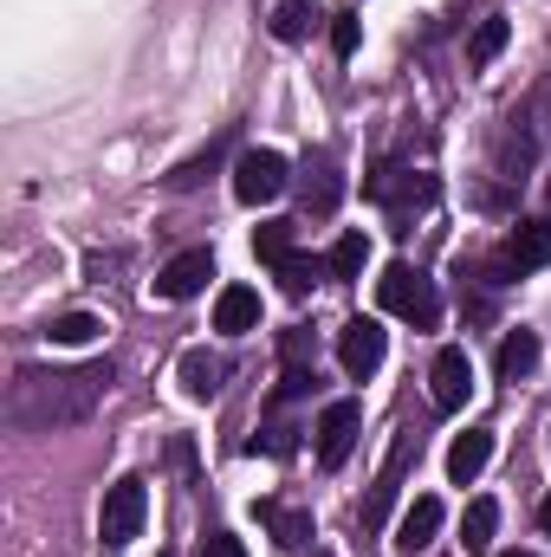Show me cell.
<instances>
[{"label": "cell", "mask_w": 551, "mask_h": 557, "mask_svg": "<svg viewBox=\"0 0 551 557\" xmlns=\"http://www.w3.org/2000/svg\"><path fill=\"white\" fill-rule=\"evenodd\" d=\"M254 253L279 273V267L292 260V221H267V227H254Z\"/></svg>", "instance_id": "cell-24"}, {"label": "cell", "mask_w": 551, "mask_h": 557, "mask_svg": "<svg viewBox=\"0 0 551 557\" xmlns=\"http://www.w3.org/2000/svg\"><path fill=\"white\" fill-rule=\"evenodd\" d=\"M260 447H267L273 460H285V454L298 447V428H292V421H273V428H267V441H254V454H260Z\"/></svg>", "instance_id": "cell-28"}, {"label": "cell", "mask_w": 551, "mask_h": 557, "mask_svg": "<svg viewBox=\"0 0 551 557\" xmlns=\"http://www.w3.org/2000/svg\"><path fill=\"white\" fill-rule=\"evenodd\" d=\"M311 20H318V0H279L267 26H273V39H279V46H298V39L311 33Z\"/></svg>", "instance_id": "cell-21"}, {"label": "cell", "mask_w": 551, "mask_h": 557, "mask_svg": "<svg viewBox=\"0 0 551 557\" xmlns=\"http://www.w3.org/2000/svg\"><path fill=\"white\" fill-rule=\"evenodd\" d=\"M506 33H513V26H506L500 13H487V20L474 26V39H467V65H474V72H480V65H493V59L506 52Z\"/></svg>", "instance_id": "cell-22"}, {"label": "cell", "mask_w": 551, "mask_h": 557, "mask_svg": "<svg viewBox=\"0 0 551 557\" xmlns=\"http://www.w3.org/2000/svg\"><path fill=\"white\" fill-rule=\"evenodd\" d=\"M311 557H331V552H311Z\"/></svg>", "instance_id": "cell-34"}, {"label": "cell", "mask_w": 551, "mask_h": 557, "mask_svg": "<svg viewBox=\"0 0 551 557\" xmlns=\"http://www.w3.org/2000/svg\"><path fill=\"white\" fill-rule=\"evenodd\" d=\"M506 557H532V552H506Z\"/></svg>", "instance_id": "cell-33"}, {"label": "cell", "mask_w": 551, "mask_h": 557, "mask_svg": "<svg viewBox=\"0 0 551 557\" xmlns=\"http://www.w3.org/2000/svg\"><path fill=\"white\" fill-rule=\"evenodd\" d=\"M383 350H390V337H383V324H377V318H351V324L338 331V363H344V376H351V383L377 376V370H383Z\"/></svg>", "instance_id": "cell-6"}, {"label": "cell", "mask_w": 551, "mask_h": 557, "mask_svg": "<svg viewBox=\"0 0 551 557\" xmlns=\"http://www.w3.org/2000/svg\"><path fill=\"white\" fill-rule=\"evenodd\" d=\"M532 267H551V221H519L513 234H506V247L493 253V285H506V278L532 273Z\"/></svg>", "instance_id": "cell-5"}, {"label": "cell", "mask_w": 551, "mask_h": 557, "mask_svg": "<svg viewBox=\"0 0 551 557\" xmlns=\"http://www.w3.org/2000/svg\"><path fill=\"white\" fill-rule=\"evenodd\" d=\"M260 324V292L254 285H221V298H215V331L221 337H247Z\"/></svg>", "instance_id": "cell-16"}, {"label": "cell", "mask_w": 551, "mask_h": 557, "mask_svg": "<svg viewBox=\"0 0 551 557\" xmlns=\"http://www.w3.org/2000/svg\"><path fill=\"white\" fill-rule=\"evenodd\" d=\"M487 460H493V428H467V434H454V447H448V480H454V486H474V480L487 473Z\"/></svg>", "instance_id": "cell-14"}, {"label": "cell", "mask_w": 551, "mask_h": 557, "mask_svg": "<svg viewBox=\"0 0 551 557\" xmlns=\"http://www.w3.org/2000/svg\"><path fill=\"white\" fill-rule=\"evenodd\" d=\"M254 519L273 532V545H285V552H305V545L318 539V532H311V512H305V506H285V499H260Z\"/></svg>", "instance_id": "cell-13"}, {"label": "cell", "mask_w": 551, "mask_h": 557, "mask_svg": "<svg viewBox=\"0 0 551 557\" xmlns=\"http://www.w3.org/2000/svg\"><path fill=\"white\" fill-rule=\"evenodd\" d=\"M201 557H247V545H241L234 532H208V539H201Z\"/></svg>", "instance_id": "cell-30"}, {"label": "cell", "mask_w": 551, "mask_h": 557, "mask_svg": "<svg viewBox=\"0 0 551 557\" xmlns=\"http://www.w3.org/2000/svg\"><path fill=\"white\" fill-rule=\"evenodd\" d=\"M370 195L383 201V208H428L434 201V175H409V169H377L370 175Z\"/></svg>", "instance_id": "cell-12"}, {"label": "cell", "mask_w": 551, "mask_h": 557, "mask_svg": "<svg viewBox=\"0 0 551 557\" xmlns=\"http://www.w3.org/2000/svg\"><path fill=\"white\" fill-rule=\"evenodd\" d=\"M539 525H546V532H551V493H546V499H539Z\"/></svg>", "instance_id": "cell-32"}, {"label": "cell", "mask_w": 551, "mask_h": 557, "mask_svg": "<svg viewBox=\"0 0 551 557\" xmlns=\"http://www.w3.org/2000/svg\"><path fill=\"white\" fill-rule=\"evenodd\" d=\"M338 201H344V175H338V156H331V149H318V156L305 162V175H298V208H305L311 221H325Z\"/></svg>", "instance_id": "cell-9"}, {"label": "cell", "mask_w": 551, "mask_h": 557, "mask_svg": "<svg viewBox=\"0 0 551 557\" xmlns=\"http://www.w3.org/2000/svg\"><path fill=\"white\" fill-rule=\"evenodd\" d=\"M118 370L111 357L98 363H78V370H39V363H20L13 370V389H7V421L20 434H59V428H78L91 421V409L111 396Z\"/></svg>", "instance_id": "cell-1"}, {"label": "cell", "mask_w": 551, "mask_h": 557, "mask_svg": "<svg viewBox=\"0 0 551 557\" xmlns=\"http://www.w3.org/2000/svg\"><path fill=\"white\" fill-rule=\"evenodd\" d=\"M434 532H441V499L434 493H421V499H409V512L396 519V552L415 557L434 545Z\"/></svg>", "instance_id": "cell-15"}, {"label": "cell", "mask_w": 551, "mask_h": 557, "mask_svg": "<svg viewBox=\"0 0 551 557\" xmlns=\"http://www.w3.org/2000/svg\"><path fill=\"white\" fill-rule=\"evenodd\" d=\"M175 376H182V396H188V403H208V396H221V376H228V363H221L215 350H182Z\"/></svg>", "instance_id": "cell-18"}, {"label": "cell", "mask_w": 551, "mask_h": 557, "mask_svg": "<svg viewBox=\"0 0 551 557\" xmlns=\"http://www.w3.org/2000/svg\"><path fill=\"white\" fill-rule=\"evenodd\" d=\"M357 428H364V409L351 403V396H338V403H325V416H318V467H344L351 460V447H357Z\"/></svg>", "instance_id": "cell-7"}, {"label": "cell", "mask_w": 551, "mask_h": 557, "mask_svg": "<svg viewBox=\"0 0 551 557\" xmlns=\"http://www.w3.org/2000/svg\"><path fill=\"white\" fill-rule=\"evenodd\" d=\"M331 52H338V59L357 52V13H338V20H331Z\"/></svg>", "instance_id": "cell-29"}, {"label": "cell", "mask_w": 551, "mask_h": 557, "mask_svg": "<svg viewBox=\"0 0 551 557\" xmlns=\"http://www.w3.org/2000/svg\"><path fill=\"white\" fill-rule=\"evenodd\" d=\"M493 532H500V506H493V499H474L467 519H461V545H467V552H487Z\"/></svg>", "instance_id": "cell-23"}, {"label": "cell", "mask_w": 551, "mask_h": 557, "mask_svg": "<svg viewBox=\"0 0 551 557\" xmlns=\"http://www.w3.org/2000/svg\"><path fill=\"white\" fill-rule=\"evenodd\" d=\"M421 460V434L403 428L396 441H390V454H383V467H377V486L364 493V512H357V525L364 532H383V519H390V506L403 499V486H409V467Z\"/></svg>", "instance_id": "cell-2"}, {"label": "cell", "mask_w": 551, "mask_h": 557, "mask_svg": "<svg viewBox=\"0 0 551 557\" xmlns=\"http://www.w3.org/2000/svg\"><path fill=\"white\" fill-rule=\"evenodd\" d=\"M98 331H105V324H98L91 311H59V318H46V331H39V337H46V344H59V350H78V344H91Z\"/></svg>", "instance_id": "cell-20"}, {"label": "cell", "mask_w": 551, "mask_h": 557, "mask_svg": "<svg viewBox=\"0 0 551 557\" xmlns=\"http://www.w3.org/2000/svg\"><path fill=\"white\" fill-rule=\"evenodd\" d=\"M428 383H434V409H441V416H454V409L474 396V363H467V350H461V344H448V350L434 357Z\"/></svg>", "instance_id": "cell-11"}, {"label": "cell", "mask_w": 551, "mask_h": 557, "mask_svg": "<svg viewBox=\"0 0 551 557\" xmlns=\"http://www.w3.org/2000/svg\"><path fill=\"white\" fill-rule=\"evenodd\" d=\"M279 350H285V363H305V357H311V331H285Z\"/></svg>", "instance_id": "cell-31"}, {"label": "cell", "mask_w": 551, "mask_h": 557, "mask_svg": "<svg viewBox=\"0 0 551 557\" xmlns=\"http://www.w3.org/2000/svg\"><path fill=\"white\" fill-rule=\"evenodd\" d=\"M143 512H149V486H143L137 473H131V480H118V486L105 493V519H98L105 545H131V539L143 532Z\"/></svg>", "instance_id": "cell-8"}, {"label": "cell", "mask_w": 551, "mask_h": 557, "mask_svg": "<svg viewBox=\"0 0 551 557\" xmlns=\"http://www.w3.org/2000/svg\"><path fill=\"white\" fill-rule=\"evenodd\" d=\"M228 149H234V131H221V137L208 143L201 156H188V162H175V169L162 175V188H169V195H188V188H201V182H208V175H215V169L228 162Z\"/></svg>", "instance_id": "cell-17"}, {"label": "cell", "mask_w": 551, "mask_h": 557, "mask_svg": "<svg viewBox=\"0 0 551 557\" xmlns=\"http://www.w3.org/2000/svg\"><path fill=\"white\" fill-rule=\"evenodd\" d=\"M311 383H318V370H305V363H285V376H279V403H298V396H311Z\"/></svg>", "instance_id": "cell-27"}, {"label": "cell", "mask_w": 551, "mask_h": 557, "mask_svg": "<svg viewBox=\"0 0 551 557\" xmlns=\"http://www.w3.org/2000/svg\"><path fill=\"white\" fill-rule=\"evenodd\" d=\"M377 298H383V311H396L415 331H434V324H441V292H434L428 273H415L409 260H396L390 273L377 278Z\"/></svg>", "instance_id": "cell-3"}, {"label": "cell", "mask_w": 551, "mask_h": 557, "mask_svg": "<svg viewBox=\"0 0 551 557\" xmlns=\"http://www.w3.org/2000/svg\"><path fill=\"white\" fill-rule=\"evenodd\" d=\"M208 278H215V253H208V247H188V253H175V260L156 273V298L182 305V298L208 292Z\"/></svg>", "instance_id": "cell-10"}, {"label": "cell", "mask_w": 551, "mask_h": 557, "mask_svg": "<svg viewBox=\"0 0 551 557\" xmlns=\"http://www.w3.org/2000/svg\"><path fill=\"white\" fill-rule=\"evenodd\" d=\"M325 273H331V260H305V253H292V260L279 267V285H285L292 298H305V292H311Z\"/></svg>", "instance_id": "cell-25"}, {"label": "cell", "mask_w": 551, "mask_h": 557, "mask_svg": "<svg viewBox=\"0 0 551 557\" xmlns=\"http://www.w3.org/2000/svg\"><path fill=\"white\" fill-rule=\"evenodd\" d=\"M285 182H292V162H285L279 149H241V162H234V195H241L247 208L279 201Z\"/></svg>", "instance_id": "cell-4"}, {"label": "cell", "mask_w": 551, "mask_h": 557, "mask_svg": "<svg viewBox=\"0 0 551 557\" xmlns=\"http://www.w3.org/2000/svg\"><path fill=\"white\" fill-rule=\"evenodd\" d=\"M493 370H500V383H519V376H532V370H539V337H532V331H506V337H500V357H493Z\"/></svg>", "instance_id": "cell-19"}, {"label": "cell", "mask_w": 551, "mask_h": 557, "mask_svg": "<svg viewBox=\"0 0 551 557\" xmlns=\"http://www.w3.org/2000/svg\"><path fill=\"white\" fill-rule=\"evenodd\" d=\"M364 260H370V240H364V234H344V240L331 247V278H357Z\"/></svg>", "instance_id": "cell-26"}, {"label": "cell", "mask_w": 551, "mask_h": 557, "mask_svg": "<svg viewBox=\"0 0 551 557\" xmlns=\"http://www.w3.org/2000/svg\"><path fill=\"white\" fill-rule=\"evenodd\" d=\"M546 201H551V182H546Z\"/></svg>", "instance_id": "cell-35"}]
</instances>
